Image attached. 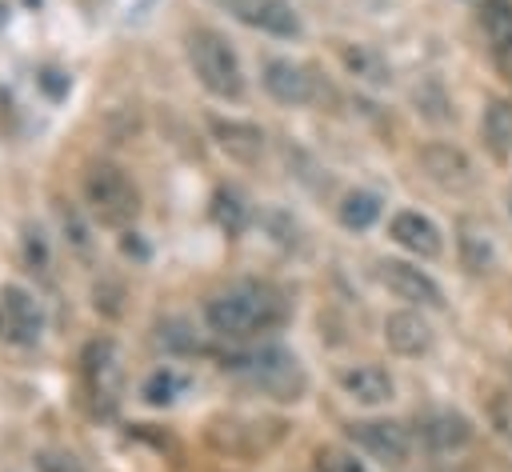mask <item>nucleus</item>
<instances>
[{
	"label": "nucleus",
	"mask_w": 512,
	"mask_h": 472,
	"mask_svg": "<svg viewBox=\"0 0 512 472\" xmlns=\"http://www.w3.org/2000/svg\"><path fill=\"white\" fill-rule=\"evenodd\" d=\"M292 316L284 292L268 280H236L204 300V320L224 340H252L284 328Z\"/></svg>",
	"instance_id": "1"
},
{
	"label": "nucleus",
	"mask_w": 512,
	"mask_h": 472,
	"mask_svg": "<svg viewBox=\"0 0 512 472\" xmlns=\"http://www.w3.org/2000/svg\"><path fill=\"white\" fill-rule=\"evenodd\" d=\"M224 368L236 372L240 380H248L256 392L280 400V404H296L308 392V376H304L300 360L280 344H260V348H248V352H232L224 360Z\"/></svg>",
	"instance_id": "2"
},
{
	"label": "nucleus",
	"mask_w": 512,
	"mask_h": 472,
	"mask_svg": "<svg viewBox=\"0 0 512 472\" xmlns=\"http://www.w3.org/2000/svg\"><path fill=\"white\" fill-rule=\"evenodd\" d=\"M184 56L196 72V80L216 96V100H240L244 96V72L232 52V44L216 28H188L184 36Z\"/></svg>",
	"instance_id": "3"
},
{
	"label": "nucleus",
	"mask_w": 512,
	"mask_h": 472,
	"mask_svg": "<svg viewBox=\"0 0 512 472\" xmlns=\"http://www.w3.org/2000/svg\"><path fill=\"white\" fill-rule=\"evenodd\" d=\"M84 200L92 208V216L108 228H128L140 212V192L128 180V172L112 160H96L84 172Z\"/></svg>",
	"instance_id": "4"
},
{
	"label": "nucleus",
	"mask_w": 512,
	"mask_h": 472,
	"mask_svg": "<svg viewBox=\"0 0 512 472\" xmlns=\"http://www.w3.org/2000/svg\"><path fill=\"white\" fill-rule=\"evenodd\" d=\"M80 372H84V388L88 396L96 400L100 412H112L116 400H120V380H124V368H120V352L108 336L100 340H88L84 352H80Z\"/></svg>",
	"instance_id": "5"
},
{
	"label": "nucleus",
	"mask_w": 512,
	"mask_h": 472,
	"mask_svg": "<svg viewBox=\"0 0 512 472\" xmlns=\"http://www.w3.org/2000/svg\"><path fill=\"white\" fill-rule=\"evenodd\" d=\"M416 160H420L424 176L436 188H444V192H468V188H476V164H472V156L464 148L448 144V140H428L416 152Z\"/></svg>",
	"instance_id": "6"
},
{
	"label": "nucleus",
	"mask_w": 512,
	"mask_h": 472,
	"mask_svg": "<svg viewBox=\"0 0 512 472\" xmlns=\"http://www.w3.org/2000/svg\"><path fill=\"white\" fill-rule=\"evenodd\" d=\"M212 4L224 8L228 16H236L240 24L268 32V36H280V40H292L304 32V24L288 0H212Z\"/></svg>",
	"instance_id": "7"
},
{
	"label": "nucleus",
	"mask_w": 512,
	"mask_h": 472,
	"mask_svg": "<svg viewBox=\"0 0 512 472\" xmlns=\"http://www.w3.org/2000/svg\"><path fill=\"white\" fill-rule=\"evenodd\" d=\"M348 436H352L356 448H364L380 464H404L408 452H412V436L396 420H352L348 424Z\"/></svg>",
	"instance_id": "8"
},
{
	"label": "nucleus",
	"mask_w": 512,
	"mask_h": 472,
	"mask_svg": "<svg viewBox=\"0 0 512 472\" xmlns=\"http://www.w3.org/2000/svg\"><path fill=\"white\" fill-rule=\"evenodd\" d=\"M376 276H380V284H384L392 296H400V300H408V304L444 308L440 284H436L428 272H420L416 264H408V260H380V264H376Z\"/></svg>",
	"instance_id": "9"
},
{
	"label": "nucleus",
	"mask_w": 512,
	"mask_h": 472,
	"mask_svg": "<svg viewBox=\"0 0 512 472\" xmlns=\"http://www.w3.org/2000/svg\"><path fill=\"white\" fill-rule=\"evenodd\" d=\"M40 336V308L20 284L0 288V340L4 344H36Z\"/></svg>",
	"instance_id": "10"
},
{
	"label": "nucleus",
	"mask_w": 512,
	"mask_h": 472,
	"mask_svg": "<svg viewBox=\"0 0 512 472\" xmlns=\"http://www.w3.org/2000/svg\"><path fill=\"white\" fill-rule=\"evenodd\" d=\"M260 80H264L268 96L280 104H312L316 100V76H312V68H304L296 60H284V56L264 60Z\"/></svg>",
	"instance_id": "11"
},
{
	"label": "nucleus",
	"mask_w": 512,
	"mask_h": 472,
	"mask_svg": "<svg viewBox=\"0 0 512 472\" xmlns=\"http://www.w3.org/2000/svg\"><path fill=\"white\" fill-rule=\"evenodd\" d=\"M208 132L216 140V148L236 160V164H256L264 156V132L252 120H236V116H208Z\"/></svg>",
	"instance_id": "12"
},
{
	"label": "nucleus",
	"mask_w": 512,
	"mask_h": 472,
	"mask_svg": "<svg viewBox=\"0 0 512 472\" xmlns=\"http://www.w3.org/2000/svg\"><path fill=\"white\" fill-rule=\"evenodd\" d=\"M388 236H392L400 248H408L412 256H420V260H436V256L444 252L440 228H436L428 216L412 212V208H404V212H396V216L388 220Z\"/></svg>",
	"instance_id": "13"
},
{
	"label": "nucleus",
	"mask_w": 512,
	"mask_h": 472,
	"mask_svg": "<svg viewBox=\"0 0 512 472\" xmlns=\"http://www.w3.org/2000/svg\"><path fill=\"white\" fill-rule=\"evenodd\" d=\"M384 344L396 356H424L432 348V328H428V320L420 312L400 308V312L384 316Z\"/></svg>",
	"instance_id": "14"
},
{
	"label": "nucleus",
	"mask_w": 512,
	"mask_h": 472,
	"mask_svg": "<svg viewBox=\"0 0 512 472\" xmlns=\"http://www.w3.org/2000/svg\"><path fill=\"white\" fill-rule=\"evenodd\" d=\"M336 380H340L344 396H352L356 404H368V408L388 404L396 396V384L380 364H348V368H340Z\"/></svg>",
	"instance_id": "15"
},
{
	"label": "nucleus",
	"mask_w": 512,
	"mask_h": 472,
	"mask_svg": "<svg viewBox=\"0 0 512 472\" xmlns=\"http://www.w3.org/2000/svg\"><path fill=\"white\" fill-rule=\"evenodd\" d=\"M420 440L428 452H460L472 444V420L452 412V408H440V412H428L420 420Z\"/></svg>",
	"instance_id": "16"
},
{
	"label": "nucleus",
	"mask_w": 512,
	"mask_h": 472,
	"mask_svg": "<svg viewBox=\"0 0 512 472\" xmlns=\"http://www.w3.org/2000/svg\"><path fill=\"white\" fill-rule=\"evenodd\" d=\"M456 252H460V264H464L472 276H484V272L492 268V260H496L492 236H488L484 224H476L472 216H464V220L456 224Z\"/></svg>",
	"instance_id": "17"
},
{
	"label": "nucleus",
	"mask_w": 512,
	"mask_h": 472,
	"mask_svg": "<svg viewBox=\"0 0 512 472\" xmlns=\"http://www.w3.org/2000/svg\"><path fill=\"white\" fill-rule=\"evenodd\" d=\"M336 56L348 68V76H356V80H364L372 88L392 84V68L376 48H368V44H336Z\"/></svg>",
	"instance_id": "18"
},
{
	"label": "nucleus",
	"mask_w": 512,
	"mask_h": 472,
	"mask_svg": "<svg viewBox=\"0 0 512 472\" xmlns=\"http://www.w3.org/2000/svg\"><path fill=\"white\" fill-rule=\"evenodd\" d=\"M480 136H484L488 152H492L500 164L512 160V104H508V100H492V104L484 108Z\"/></svg>",
	"instance_id": "19"
},
{
	"label": "nucleus",
	"mask_w": 512,
	"mask_h": 472,
	"mask_svg": "<svg viewBox=\"0 0 512 472\" xmlns=\"http://www.w3.org/2000/svg\"><path fill=\"white\" fill-rule=\"evenodd\" d=\"M480 24H484V36H488L492 52L508 56L512 52V0H484Z\"/></svg>",
	"instance_id": "20"
},
{
	"label": "nucleus",
	"mask_w": 512,
	"mask_h": 472,
	"mask_svg": "<svg viewBox=\"0 0 512 472\" xmlns=\"http://www.w3.org/2000/svg\"><path fill=\"white\" fill-rule=\"evenodd\" d=\"M212 220H216L228 236H240L244 224H248V204H244V196H240L236 188H216V196H212Z\"/></svg>",
	"instance_id": "21"
},
{
	"label": "nucleus",
	"mask_w": 512,
	"mask_h": 472,
	"mask_svg": "<svg viewBox=\"0 0 512 472\" xmlns=\"http://www.w3.org/2000/svg\"><path fill=\"white\" fill-rule=\"evenodd\" d=\"M336 216H340V224H344V228H352V232H364L368 224H376V216H380V200H376L372 192L356 188V192H348V196L340 200Z\"/></svg>",
	"instance_id": "22"
},
{
	"label": "nucleus",
	"mask_w": 512,
	"mask_h": 472,
	"mask_svg": "<svg viewBox=\"0 0 512 472\" xmlns=\"http://www.w3.org/2000/svg\"><path fill=\"white\" fill-rule=\"evenodd\" d=\"M184 388V380L172 372V368H160V372H152L148 380H144V388H140V396L148 400V404H156V408H164V404H172L176 400V392Z\"/></svg>",
	"instance_id": "23"
},
{
	"label": "nucleus",
	"mask_w": 512,
	"mask_h": 472,
	"mask_svg": "<svg viewBox=\"0 0 512 472\" xmlns=\"http://www.w3.org/2000/svg\"><path fill=\"white\" fill-rule=\"evenodd\" d=\"M156 340L168 348V352H200V336L192 332L188 320H164L156 328Z\"/></svg>",
	"instance_id": "24"
},
{
	"label": "nucleus",
	"mask_w": 512,
	"mask_h": 472,
	"mask_svg": "<svg viewBox=\"0 0 512 472\" xmlns=\"http://www.w3.org/2000/svg\"><path fill=\"white\" fill-rule=\"evenodd\" d=\"M316 472H368L364 460H356L344 448H320L316 452Z\"/></svg>",
	"instance_id": "25"
},
{
	"label": "nucleus",
	"mask_w": 512,
	"mask_h": 472,
	"mask_svg": "<svg viewBox=\"0 0 512 472\" xmlns=\"http://www.w3.org/2000/svg\"><path fill=\"white\" fill-rule=\"evenodd\" d=\"M32 464H36V472H84V464L64 448H44V452H36Z\"/></svg>",
	"instance_id": "26"
},
{
	"label": "nucleus",
	"mask_w": 512,
	"mask_h": 472,
	"mask_svg": "<svg viewBox=\"0 0 512 472\" xmlns=\"http://www.w3.org/2000/svg\"><path fill=\"white\" fill-rule=\"evenodd\" d=\"M416 108H420L428 120H448V116H452V112H448V100H444V92H440V84L416 88Z\"/></svg>",
	"instance_id": "27"
},
{
	"label": "nucleus",
	"mask_w": 512,
	"mask_h": 472,
	"mask_svg": "<svg viewBox=\"0 0 512 472\" xmlns=\"http://www.w3.org/2000/svg\"><path fill=\"white\" fill-rule=\"evenodd\" d=\"M488 416H492V428L504 440H512V392H496L492 404H488Z\"/></svg>",
	"instance_id": "28"
},
{
	"label": "nucleus",
	"mask_w": 512,
	"mask_h": 472,
	"mask_svg": "<svg viewBox=\"0 0 512 472\" xmlns=\"http://www.w3.org/2000/svg\"><path fill=\"white\" fill-rule=\"evenodd\" d=\"M36 80H40V88H44L52 100H60V96L68 92V76H64V72H56V68H40V76H36Z\"/></svg>",
	"instance_id": "29"
},
{
	"label": "nucleus",
	"mask_w": 512,
	"mask_h": 472,
	"mask_svg": "<svg viewBox=\"0 0 512 472\" xmlns=\"http://www.w3.org/2000/svg\"><path fill=\"white\" fill-rule=\"evenodd\" d=\"M60 220H64V232H72L68 240H72L80 252H88V236H84V224L76 220V212H64V208H60Z\"/></svg>",
	"instance_id": "30"
},
{
	"label": "nucleus",
	"mask_w": 512,
	"mask_h": 472,
	"mask_svg": "<svg viewBox=\"0 0 512 472\" xmlns=\"http://www.w3.org/2000/svg\"><path fill=\"white\" fill-rule=\"evenodd\" d=\"M24 244H28V260H32L36 268H44V260H48V256H44V240H40V232H32V228H28Z\"/></svg>",
	"instance_id": "31"
},
{
	"label": "nucleus",
	"mask_w": 512,
	"mask_h": 472,
	"mask_svg": "<svg viewBox=\"0 0 512 472\" xmlns=\"http://www.w3.org/2000/svg\"><path fill=\"white\" fill-rule=\"evenodd\" d=\"M76 4H80V8H84V12H88V16H92V12H96V8H100V4H104V0H76Z\"/></svg>",
	"instance_id": "32"
},
{
	"label": "nucleus",
	"mask_w": 512,
	"mask_h": 472,
	"mask_svg": "<svg viewBox=\"0 0 512 472\" xmlns=\"http://www.w3.org/2000/svg\"><path fill=\"white\" fill-rule=\"evenodd\" d=\"M508 216H512V188H508Z\"/></svg>",
	"instance_id": "33"
}]
</instances>
